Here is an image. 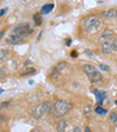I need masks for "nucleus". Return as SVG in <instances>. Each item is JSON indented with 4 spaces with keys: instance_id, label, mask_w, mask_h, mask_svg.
Wrapping results in <instances>:
<instances>
[{
    "instance_id": "obj_16",
    "label": "nucleus",
    "mask_w": 117,
    "mask_h": 132,
    "mask_svg": "<svg viewBox=\"0 0 117 132\" xmlns=\"http://www.w3.org/2000/svg\"><path fill=\"white\" fill-rule=\"evenodd\" d=\"M95 111H96V113H98V115H101V116L107 115V113H108L107 110L103 109V108H102V106H100V105H98V106H97L96 109H95Z\"/></svg>"
},
{
    "instance_id": "obj_13",
    "label": "nucleus",
    "mask_w": 117,
    "mask_h": 132,
    "mask_svg": "<svg viewBox=\"0 0 117 132\" xmlns=\"http://www.w3.org/2000/svg\"><path fill=\"white\" fill-rule=\"evenodd\" d=\"M35 72V69L34 68H30V67H25L24 68V70L20 72L21 76H27V75H32Z\"/></svg>"
},
{
    "instance_id": "obj_12",
    "label": "nucleus",
    "mask_w": 117,
    "mask_h": 132,
    "mask_svg": "<svg viewBox=\"0 0 117 132\" xmlns=\"http://www.w3.org/2000/svg\"><path fill=\"white\" fill-rule=\"evenodd\" d=\"M10 55H11V52L8 49H0V61L3 62L4 60L10 57Z\"/></svg>"
},
{
    "instance_id": "obj_19",
    "label": "nucleus",
    "mask_w": 117,
    "mask_h": 132,
    "mask_svg": "<svg viewBox=\"0 0 117 132\" xmlns=\"http://www.w3.org/2000/svg\"><path fill=\"white\" fill-rule=\"evenodd\" d=\"M84 112L87 116H89L90 113H91V106H90V105H87V106L84 108Z\"/></svg>"
},
{
    "instance_id": "obj_26",
    "label": "nucleus",
    "mask_w": 117,
    "mask_h": 132,
    "mask_svg": "<svg viewBox=\"0 0 117 132\" xmlns=\"http://www.w3.org/2000/svg\"><path fill=\"white\" fill-rule=\"evenodd\" d=\"M76 55H77L76 52H73V53H72V56H73V57H76Z\"/></svg>"
},
{
    "instance_id": "obj_18",
    "label": "nucleus",
    "mask_w": 117,
    "mask_h": 132,
    "mask_svg": "<svg viewBox=\"0 0 117 132\" xmlns=\"http://www.w3.org/2000/svg\"><path fill=\"white\" fill-rule=\"evenodd\" d=\"M34 20H35V23H36V26H40V25H41L40 14H35V15H34Z\"/></svg>"
},
{
    "instance_id": "obj_24",
    "label": "nucleus",
    "mask_w": 117,
    "mask_h": 132,
    "mask_svg": "<svg viewBox=\"0 0 117 132\" xmlns=\"http://www.w3.org/2000/svg\"><path fill=\"white\" fill-rule=\"evenodd\" d=\"M5 75H6V72H4V68H1V78L5 77Z\"/></svg>"
},
{
    "instance_id": "obj_4",
    "label": "nucleus",
    "mask_w": 117,
    "mask_h": 132,
    "mask_svg": "<svg viewBox=\"0 0 117 132\" xmlns=\"http://www.w3.org/2000/svg\"><path fill=\"white\" fill-rule=\"evenodd\" d=\"M83 28L87 33H95L101 26V20L96 16H89L83 20Z\"/></svg>"
},
{
    "instance_id": "obj_9",
    "label": "nucleus",
    "mask_w": 117,
    "mask_h": 132,
    "mask_svg": "<svg viewBox=\"0 0 117 132\" xmlns=\"http://www.w3.org/2000/svg\"><path fill=\"white\" fill-rule=\"evenodd\" d=\"M101 15H102V18H104V19H115V18L117 16V10L110 8V10L103 11Z\"/></svg>"
},
{
    "instance_id": "obj_29",
    "label": "nucleus",
    "mask_w": 117,
    "mask_h": 132,
    "mask_svg": "<svg viewBox=\"0 0 117 132\" xmlns=\"http://www.w3.org/2000/svg\"><path fill=\"white\" fill-rule=\"evenodd\" d=\"M116 104H117V101H116Z\"/></svg>"
},
{
    "instance_id": "obj_14",
    "label": "nucleus",
    "mask_w": 117,
    "mask_h": 132,
    "mask_svg": "<svg viewBox=\"0 0 117 132\" xmlns=\"http://www.w3.org/2000/svg\"><path fill=\"white\" fill-rule=\"evenodd\" d=\"M54 8V5L53 4H47V5H43L42 8H41V13L42 14H48L50 11Z\"/></svg>"
},
{
    "instance_id": "obj_2",
    "label": "nucleus",
    "mask_w": 117,
    "mask_h": 132,
    "mask_svg": "<svg viewBox=\"0 0 117 132\" xmlns=\"http://www.w3.org/2000/svg\"><path fill=\"white\" fill-rule=\"evenodd\" d=\"M83 71L85 72V75L88 76L89 81L92 83L100 82V81H102V78H103L102 74H101V72L97 70V68L94 67L92 64H84L83 65Z\"/></svg>"
},
{
    "instance_id": "obj_23",
    "label": "nucleus",
    "mask_w": 117,
    "mask_h": 132,
    "mask_svg": "<svg viewBox=\"0 0 117 132\" xmlns=\"http://www.w3.org/2000/svg\"><path fill=\"white\" fill-rule=\"evenodd\" d=\"M73 132H82L81 131V129L79 126H76V127H74V130H73Z\"/></svg>"
},
{
    "instance_id": "obj_5",
    "label": "nucleus",
    "mask_w": 117,
    "mask_h": 132,
    "mask_svg": "<svg viewBox=\"0 0 117 132\" xmlns=\"http://www.w3.org/2000/svg\"><path fill=\"white\" fill-rule=\"evenodd\" d=\"M32 32H33V29L28 23H21V25H18L17 27L13 28L12 34L21 36V37H25V36H27V35H29Z\"/></svg>"
},
{
    "instance_id": "obj_17",
    "label": "nucleus",
    "mask_w": 117,
    "mask_h": 132,
    "mask_svg": "<svg viewBox=\"0 0 117 132\" xmlns=\"http://www.w3.org/2000/svg\"><path fill=\"white\" fill-rule=\"evenodd\" d=\"M98 68H100L101 70H104V71H108V70L110 69L109 65H108V64H104V63H98Z\"/></svg>"
},
{
    "instance_id": "obj_11",
    "label": "nucleus",
    "mask_w": 117,
    "mask_h": 132,
    "mask_svg": "<svg viewBox=\"0 0 117 132\" xmlns=\"http://www.w3.org/2000/svg\"><path fill=\"white\" fill-rule=\"evenodd\" d=\"M57 132H66V127H67V120L65 119H60L55 125Z\"/></svg>"
},
{
    "instance_id": "obj_28",
    "label": "nucleus",
    "mask_w": 117,
    "mask_h": 132,
    "mask_svg": "<svg viewBox=\"0 0 117 132\" xmlns=\"http://www.w3.org/2000/svg\"><path fill=\"white\" fill-rule=\"evenodd\" d=\"M85 132H90V129H89V127H85Z\"/></svg>"
},
{
    "instance_id": "obj_1",
    "label": "nucleus",
    "mask_w": 117,
    "mask_h": 132,
    "mask_svg": "<svg viewBox=\"0 0 117 132\" xmlns=\"http://www.w3.org/2000/svg\"><path fill=\"white\" fill-rule=\"evenodd\" d=\"M70 109H72V104L70 103L62 101V100H57L53 104V116L56 118L63 117Z\"/></svg>"
},
{
    "instance_id": "obj_22",
    "label": "nucleus",
    "mask_w": 117,
    "mask_h": 132,
    "mask_svg": "<svg viewBox=\"0 0 117 132\" xmlns=\"http://www.w3.org/2000/svg\"><path fill=\"white\" fill-rule=\"evenodd\" d=\"M6 12H7V8H1V12H0V15H1V16H3V15L5 14Z\"/></svg>"
},
{
    "instance_id": "obj_27",
    "label": "nucleus",
    "mask_w": 117,
    "mask_h": 132,
    "mask_svg": "<svg viewBox=\"0 0 117 132\" xmlns=\"http://www.w3.org/2000/svg\"><path fill=\"white\" fill-rule=\"evenodd\" d=\"M29 64H32V62H30V61H26V62H25V65H29Z\"/></svg>"
},
{
    "instance_id": "obj_20",
    "label": "nucleus",
    "mask_w": 117,
    "mask_h": 132,
    "mask_svg": "<svg viewBox=\"0 0 117 132\" xmlns=\"http://www.w3.org/2000/svg\"><path fill=\"white\" fill-rule=\"evenodd\" d=\"M11 101H6V102H1V109H5V108L10 106Z\"/></svg>"
},
{
    "instance_id": "obj_15",
    "label": "nucleus",
    "mask_w": 117,
    "mask_h": 132,
    "mask_svg": "<svg viewBox=\"0 0 117 132\" xmlns=\"http://www.w3.org/2000/svg\"><path fill=\"white\" fill-rule=\"evenodd\" d=\"M110 122L112 123V125H115V126H117V113L116 112H110Z\"/></svg>"
},
{
    "instance_id": "obj_3",
    "label": "nucleus",
    "mask_w": 117,
    "mask_h": 132,
    "mask_svg": "<svg viewBox=\"0 0 117 132\" xmlns=\"http://www.w3.org/2000/svg\"><path fill=\"white\" fill-rule=\"evenodd\" d=\"M52 106L53 105L50 102H43L42 104H39L33 110V112H32L33 117L36 118V119H41L42 117L47 116L48 113L52 111Z\"/></svg>"
},
{
    "instance_id": "obj_10",
    "label": "nucleus",
    "mask_w": 117,
    "mask_h": 132,
    "mask_svg": "<svg viewBox=\"0 0 117 132\" xmlns=\"http://www.w3.org/2000/svg\"><path fill=\"white\" fill-rule=\"evenodd\" d=\"M112 35H114V32H112L111 29H109V28H107V29L103 30L102 35H101V37H100V40L102 41V42H104L105 40H109V39H111Z\"/></svg>"
},
{
    "instance_id": "obj_21",
    "label": "nucleus",
    "mask_w": 117,
    "mask_h": 132,
    "mask_svg": "<svg viewBox=\"0 0 117 132\" xmlns=\"http://www.w3.org/2000/svg\"><path fill=\"white\" fill-rule=\"evenodd\" d=\"M112 52H117V39H114L112 41Z\"/></svg>"
},
{
    "instance_id": "obj_6",
    "label": "nucleus",
    "mask_w": 117,
    "mask_h": 132,
    "mask_svg": "<svg viewBox=\"0 0 117 132\" xmlns=\"http://www.w3.org/2000/svg\"><path fill=\"white\" fill-rule=\"evenodd\" d=\"M112 41H114V37L109 39V40H105L104 42L102 43V53L104 55L110 54L112 52Z\"/></svg>"
},
{
    "instance_id": "obj_7",
    "label": "nucleus",
    "mask_w": 117,
    "mask_h": 132,
    "mask_svg": "<svg viewBox=\"0 0 117 132\" xmlns=\"http://www.w3.org/2000/svg\"><path fill=\"white\" fill-rule=\"evenodd\" d=\"M6 41H7V43H10V45H21V43L24 42V37L18 36V35H14V34H11Z\"/></svg>"
},
{
    "instance_id": "obj_8",
    "label": "nucleus",
    "mask_w": 117,
    "mask_h": 132,
    "mask_svg": "<svg viewBox=\"0 0 117 132\" xmlns=\"http://www.w3.org/2000/svg\"><path fill=\"white\" fill-rule=\"evenodd\" d=\"M92 92L96 95L97 103H98V105L101 106V104L103 103V101L107 98V92H105V91H101V90H97V89H94V90H92Z\"/></svg>"
},
{
    "instance_id": "obj_25",
    "label": "nucleus",
    "mask_w": 117,
    "mask_h": 132,
    "mask_svg": "<svg viewBox=\"0 0 117 132\" xmlns=\"http://www.w3.org/2000/svg\"><path fill=\"white\" fill-rule=\"evenodd\" d=\"M72 45V40H70V39H68L67 40V46H70Z\"/></svg>"
}]
</instances>
